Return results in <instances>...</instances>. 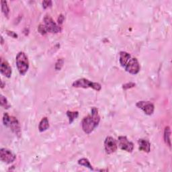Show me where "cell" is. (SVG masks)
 I'll return each instance as SVG.
<instances>
[{
  "mask_svg": "<svg viewBox=\"0 0 172 172\" xmlns=\"http://www.w3.org/2000/svg\"><path fill=\"white\" fill-rule=\"evenodd\" d=\"M118 145L119 147L126 152L131 153L134 149V144L130 141L125 136H120L118 138Z\"/></svg>",
  "mask_w": 172,
  "mask_h": 172,
  "instance_id": "7",
  "label": "cell"
},
{
  "mask_svg": "<svg viewBox=\"0 0 172 172\" xmlns=\"http://www.w3.org/2000/svg\"><path fill=\"white\" fill-rule=\"evenodd\" d=\"M63 64H64V60H63V59H59L58 60H57V62L56 63L55 69L56 70H60V69L62 68Z\"/></svg>",
  "mask_w": 172,
  "mask_h": 172,
  "instance_id": "19",
  "label": "cell"
},
{
  "mask_svg": "<svg viewBox=\"0 0 172 172\" xmlns=\"http://www.w3.org/2000/svg\"><path fill=\"white\" fill-rule=\"evenodd\" d=\"M1 44H4V39H3L2 36L1 37Z\"/></svg>",
  "mask_w": 172,
  "mask_h": 172,
  "instance_id": "26",
  "label": "cell"
},
{
  "mask_svg": "<svg viewBox=\"0 0 172 172\" xmlns=\"http://www.w3.org/2000/svg\"><path fill=\"white\" fill-rule=\"evenodd\" d=\"M7 33L8 34L9 36H10L14 38V39H17L18 38V34L16 33H14V32H12V31H7Z\"/></svg>",
  "mask_w": 172,
  "mask_h": 172,
  "instance_id": "23",
  "label": "cell"
},
{
  "mask_svg": "<svg viewBox=\"0 0 172 172\" xmlns=\"http://www.w3.org/2000/svg\"><path fill=\"white\" fill-rule=\"evenodd\" d=\"M72 86L73 88H92L96 91H100L101 90V85L96 82H92L87 79L81 78L75 81L73 83Z\"/></svg>",
  "mask_w": 172,
  "mask_h": 172,
  "instance_id": "5",
  "label": "cell"
},
{
  "mask_svg": "<svg viewBox=\"0 0 172 172\" xmlns=\"http://www.w3.org/2000/svg\"><path fill=\"white\" fill-rule=\"evenodd\" d=\"M0 101H1V106L5 109H8L11 107V105L9 104L8 100L3 95H1V97H0Z\"/></svg>",
  "mask_w": 172,
  "mask_h": 172,
  "instance_id": "18",
  "label": "cell"
},
{
  "mask_svg": "<svg viewBox=\"0 0 172 172\" xmlns=\"http://www.w3.org/2000/svg\"><path fill=\"white\" fill-rule=\"evenodd\" d=\"M1 82H2V85H1L2 87H1V88H4V81H2Z\"/></svg>",
  "mask_w": 172,
  "mask_h": 172,
  "instance_id": "25",
  "label": "cell"
},
{
  "mask_svg": "<svg viewBox=\"0 0 172 172\" xmlns=\"http://www.w3.org/2000/svg\"><path fill=\"white\" fill-rule=\"evenodd\" d=\"M136 106L143 110L146 115L151 116L154 112L155 106L153 104L148 101H140L136 104Z\"/></svg>",
  "mask_w": 172,
  "mask_h": 172,
  "instance_id": "10",
  "label": "cell"
},
{
  "mask_svg": "<svg viewBox=\"0 0 172 172\" xmlns=\"http://www.w3.org/2000/svg\"><path fill=\"white\" fill-rule=\"evenodd\" d=\"M3 122L4 126L9 127L12 131L18 136L21 135L20 125L16 118L10 116L8 115V113H5L3 116Z\"/></svg>",
  "mask_w": 172,
  "mask_h": 172,
  "instance_id": "3",
  "label": "cell"
},
{
  "mask_svg": "<svg viewBox=\"0 0 172 172\" xmlns=\"http://www.w3.org/2000/svg\"><path fill=\"white\" fill-rule=\"evenodd\" d=\"M67 116L69 118V124L73 123L77 118L79 116V112L77 111L76 112H71V111H67Z\"/></svg>",
  "mask_w": 172,
  "mask_h": 172,
  "instance_id": "16",
  "label": "cell"
},
{
  "mask_svg": "<svg viewBox=\"0 0 172 172\" xmlns=\"http://www.w3.org/2000/svg\"><path fill=\"white\" fill-rule=\"evenodd\" d=\"M53 3L51 1H43V8L45 9L48 8H50L52 6Z\"/></svg>",
  "mask_w": 172,
  "mask_h": 172,
  "instance_id": "22",
  "label": "cell"
},
{
  "mask_svg": "<svg viewBox=\"0 0 172 172\" xmlns=\"http://www.w3.org/2000/svg\"><path fill=\"white\" fill-rule=\"evenodd\" d=\"M78 164L82 165V166H84L85 167H88L90 169V170H92V171L94 170V168L93 167H92V165H91L90 162L89 161L88 159L86 158H82L81 159H79V160L78 161Z\"/></svg>",
  "mask_w": 172,
  "mask_h": 172,
  "instance_id": "15",
  "label": "cell"
},
{
  "mask_svg": "<svg viewBox=\"0 0 172 172\" xmlns=\"http://www.w3.org/2000/svg\"><path fill=\"white\" fill-rule=\"evenodd\" d=\"M100 116L96 108H92L90 115L84 117L81 122L82 129L86 134H90L99 125Z\"/></svg>",
  "mask_w": 172,
  "mask_h": 172,
  "instance_id": "2",
  "label": "cell"
},
{
  "mask_svg": "<svg viewBox=\"0 0 172 172\" xmlns=\"http://www.w3.org/2000/svg\"><path fill=\"white\" fill-rule=\"evenodd\" d=\"M38 30H39V33H40L41 34H43V35L46 34L48 33L46 29L45 26H44V25H43V24H40V25H39V28H38Z\"/></svg>",
  "mask_w": 172,
  "mask_h": 172,
  "instance_id": "20",
  "label": "cell"
},
{
  "mask_svg": "<svg viewBox=\"0 0 172 172\" xmlns=\"http://www.w3.org/2000/svg\"><path fill=\"white\" fill-rule=\"evenodd\" d=\"M49 128V122L46 117H44L41 120L39 126V130L40 132L45 131Z\"/></svg>",
  "mask_w": 172,
  "mask_h": 172,
  "instance_id": "13",
  "label": "cell"
},
{
  "mask_svg": "<svg viewBox=\"0 0 172 172\" xmlns=\"http://www.w3.org/2000/svg\"><path fill=\"white\" fill-rule=\"evenodd\" d=\"M44 25L48 33L56 34L61 32L60 26L54 22L53 18L49 15H46L44 18Z\"/></svg>",
  "mask_w": 172,
  "mask_h": 172,
  "instance_id": "6",
  "label": "cell"
},
{
  "mask_svg": "<svg viewBox=\"0 0 172 172\" xmlns=\"http://www.w3.org/2000/svg\"><path fill=\"white\" fill-rule=\"evenodd\" d=\"M17 69L21 75H24L29 69V61L28 57L24 52L18 53L15 57Z\"/></svg>",
  "mask_w": 172,
  "mask_h": 172,
  "instance_id": "4",
  "label": "cell"
},
{
  "mask_svg": "<svg viewBox=\"0 0 172 172\" xmlns=\"http://www.w3.org/2000/svg\"><path fill=\"white\" fill-rule=\"evenodd\" d=\"M64 16H63V15H59V17L58 18V24L59 25H60V24H63V22H64Z\"/></svg>",
  "mask_w": 172,
  "mask_h": 172,
  "instance_id": "24",
  "label": "cell"
},
{
  "mask_svg": "<svg viewBox=\"0 0 172 172\" xmlns=\"http://www.w3.org/2000/svg\"><path fill=\"white\" fill-rule=\"evenodd\" d=\"M15 155L8 149L2 148L0 150V159L1 161L8 164L12 163L15 160Z\"/></svg>",
  "mask_w": 172,
  "mask_h": 172,
  "instance_id": "8",
  "label": "cell"
},
{
  "mask_svg": "<svg viewBox=\"0 0 172 172\" xmlns=\"http://www.w3.org/2000/svg\"><path fill=\"white\" fill-rule=\"evenodd\" d=\"M0 71L5 77L9 78L12 75V68L7 60L1 57L0 59Z\"/></svg>",
  "mask_w": 172,
  "mask_h": 172,
  "instance_id": "11",
  "label": "cell"
},
{
  "mask_svg": "<svg viewBox=\"0 0 172 172\" xmlns=\"http://www.w3.org/2000/svg\"><path fill=\"white\" fill-rule=\"evenodd\" d=\"M105 151L108 154H112L116 152L118 149V144L116 140L112 136H107L104 141Z\"/></svg>",
  "mask_w": 172,
  "mask_h": 172,
  "instance_id": "9",
  "label": "cell"
},
{
  "mask_svg": "<svg viewBox=\"0 0 172 172\" xmlns=\"http://www.w3.org/2000/svg\"><path fill=\"white\" fill-rule=\"evenodd\" d=\"M1 4H2V12L4 13L5 17L8 18L9 13V8L8 5V2L6 1H4V0H2V1H1Z\"/></svg>",
  "mask_w": 172,
  "mask_h": 172,
  "instance_id": "17",
  "label": "cell"
},
{
  "mask_svg": "<svg viewBox=\"0 0 172 172\" xmlns=\"http://www.w3.org/2000/svg\"><path fill=\"white\" fill-rule=\"evenodd\" d=\"M139 149L141 151L149 153L151 151V144L148 141L145 139H141L139 140Z\"/></svg>",
  "mask_w": 172,
  "mask_h": 172,
  "instance_id": "12",
  "label": "cell"
},
{
  "mask_svg": "<svg viewBox=\"0 0 172 172\" xmlns=\"http://www.w3.org/2000/svg\"><path fill=\"white\" fill-rule=\"evenodd\" d=\"M171 130L170 126H166L164 130V140L166 144L169 146H171Z\"/></svg>",
  "mask_w": 172,
  "mask_h": 172,
  "instance_id": "14",
  "label": "cell"
},
{
  "mask_svg": "<svg viewBox=\"0 0 172 172\" xmlns=\"http://www.w3.org/2000/svg\"><path fill=\"white\" fill-rule=\"evenodd\" d=\"M136 84L135 83H132V82H130V83H127L126 84H124L122 85V88L124 90H129V89H130L132 88L135 87Z\"/></svg>",
  "mask_w": 172,
  "mask_h": 172,
  "instance_id": "21",
  "label": "cell"
},
{
  "mask_svg": "<svg viewBox=\"0 0 172 172\" xmlns=\"http://www.w3.org/2000/svg\"><path fill=\"white\" fill-rule=\"evenodd\" d=\"M119 61L121 66L130 74L136 75L140 71V64L138 60L132 57L128 53L121 51L120 53Z\"/></svg>",
  "mask_w": 172,
  "mask_h": 172,
  "instance_id": "1",
  "label": "cell"
}]
</instances>
